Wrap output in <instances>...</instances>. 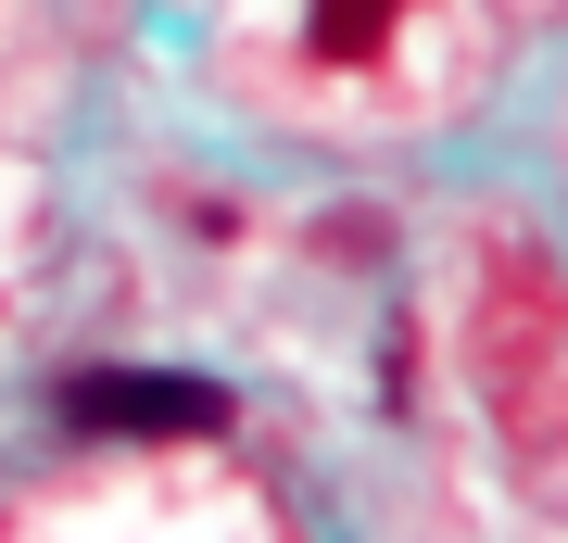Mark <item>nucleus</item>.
<instances>
[{
	"label": "nucleus",
	"mask_w": 568,
	"mask_h": 543,
	"mask_svg": "<svg viewBox=\"0 0 568 543\" xmlns=\"http://www.w3.org/2000/svg\"><path fill=\"white\" fill-rule=\"evenodd\" d=\"M392 13H405V0H316V13H304V51L316 63H379Z\"/></svg>",
	"instance_id": "obj_2"
},
{
	"label": "nucleus",
	"mask_w": 568,
	"mask_h": 543,
	"mask_svg": "<svg viewBox=\"0 0 568 543\" xmlns=\"http://www.w3.org/2000/svg\"><path fill=\"white\" fill-rule=\"evenodd\" d=\"M51 418L77 430V443H215L241 404H227V380H203V366H77V380L51 392Z\"/></svg>",
	"instance_id": "obj_1"
}]
</instances>
